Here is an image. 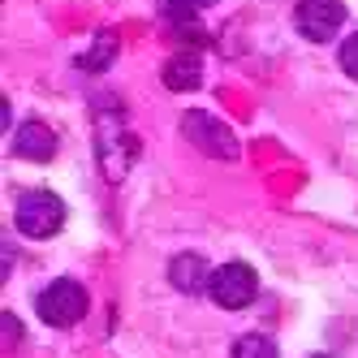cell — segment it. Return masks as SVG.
Returning <instances> with one entry per match:
<instances>
[{"label": "cell", "mask_w": 358, "mask_h": 358, "mask_svg": "<svg viewBox=\"0 0 358 358\" xmlns=\"http://www.w3.org/2000/svg\"><path fill=\"white\" fill-rule=\"evenodd\" d=\"M61 224H65V203L52 190H31V194L17 199V229L27 238L43 242V238L61 234Z\"/></svg>", "instance_id": "6da1fadb"}, {"label": "cell", "mask_w": 358, "mask_h": 358, "mask_svg": "<svg viewBox=\"0 0 358 358\" xmlns=\"http://www.w3.org/2000/svg\"><path fill=\"white\" fill-rule=\"evenodd\" d=\"M35 311L43 324H52V328H69V324H78L87 315V289L78 285V280H52L39 302H35Z\"/></svg>", "instance_id": "7a4b0ae2"}, {"label": "cell", "mask_w": 358, "mask_h": 358, "mask_svg": "<svg viewBox=\"0 0 358 358\" xmlns=\"http://www.w3.org/2000/svg\"><path fill=\"white\" fill-rule=\"evenodd\" d=\"M208 294H212L216 306H224V311H242V306H250L255 294H259V276H255L250 264H220L212 272Z\"/></svg>", "instance_id": "3957f363"}, {"label": "cell", "mask_w": 358, "mask_h": 358, "mask_svg": "<svg viewBox=\"0 0 358 358\" xmlns=\"http://www.w3.org/2000/svg\"><path fill=\"white\" fill-rule=\"evenodd\" d=\"M182 134H186L199 151L216 156V160H234L238 151H242V147H238V134L229 130L220 117H212V113H186V117H182Z\"/></svg>", "instance_id": "277c9868"}, {"label": "cell", "mask_w": 358, "mask_h": 358, "mask_svg": "<svg viewBox=\"0 0 358 358\" xmlns=\"http://www.w3.org/2000/svg\"><path fill=\"white\" fill-rule=\"evenodd\" d=\"M341 22H345V5H341V0H298V9H294L298 35L311 39V43H328L332 35L341 31Z\"/></svg>", "instance_id": "5b68a950"}, {"label": "cell", "mask_w": 358, "mask_h": 358, "mask_svg": "<svg viewBox=\"0 0 358 358\" xmlns=\"http://www.w3.org/2000/svg\"><path fill=\"white\" fill-rule=\"evenodd\" d=\"M13 151L22 160H52V151H57V134L48 130L43 121H27L17 130V138H13Z\"/></svg>", "instance_id": "8992f818"}, {"label": "cell", "mask_w": 358, "mask_h": 358, "mask_svg": "<svg viewBox=\"0 0 358 358\" xmlns=\"http://www.w3.org/2000/svg\"><path fill=\"white\" fill-rule=\"evenodd\" d=\"M169 280L182 294H199L203 285H212V276H208V264H203V255H177V259L169 264Z\"/></svg>", "instance_id": "52a82bcc"}, {"label": "cell", "mask_w": 358, "mask_h": 358, "mask_svg": "<svg viewBox=\"0 0 358 358\" xmlns=\"http://www.w3.org/2000/svg\"><path fill=\"white\" fill-rule=\"evenodd\" d=\"M199 78H203V57L190 52V48H186V52H177L173 61H164V83L173 91H194Z\"/></svg>", "instance_id": "ba28073f"}, {"label": "cell", "mask_w": 358, "mask_h": 358, "mask_svg": "<svg viewBox=\"0 0 358 358\" xmlns=\"http://www.w3.org/2000/svg\"><path fill=\"white\" fill-rule=\"evenodd\" d=\"M113 57H117V35L113 31H99V39L91 43V52L78 57V65L83 69H104V65H113Z\"/></svg>", "instance_id": "9c48e42d"}, {"label": "cell", "mask_w": 358, "mask_h": 358, "mask_svg": "<svg viewBox=\"0 0 358 358\" xmlns=\"http://www.w3.org/2000/svg\"><path fill=\"white\" fill-rule=\"evenodd\" d=\"M234 358H276V345L259 332H250V337H238L234 341Z\"/></svg>", "instance_id": "30bf717a"}, {"label": "cell", "mask_w": 358, "mask_h": 358, "mask_svg": "<svg viewBox=\"0 0 358 358\" xmlns=\"http://www.w3.org/2000/svg\"><path fill=\"white\" fill-rule=\"evenodd\" d=\"M341 69L350 73V78H358V35H350L341 43Z\"/></svg>", "instance_id": "8fae6325"}, {"label": "cell", "mask_w": 358, "mask_h": 358, "mask_svg": "<svg viewBox=\"0 0 358 358\" xmlns=\"http://www.w3.org/2000/svg\"><path fill=\"white\" fill-rule=\"evenodd\" d=\"M164 5L182 17V13H199V9H208V5H216V0H164Z\"/></svg>", "instance_id": "7c38bea8"}, {"label": "cell", "mask_w": 358, "mask_h": 358, "mask_svg": "<svg viewBox=\"0 0 358 358\" xmlns=\"http://www.w3.org/2000/svg\"><path fill=\"white\" fill-rule=\"evenodd\" d=\"M13 341H17V320L5 315V345H13Z\"/></svg>", "instance_id": "4fadbf2b"}, {"label": "cell", "mask_w": 358, "mask_h": 358, "mask_svg": "<svg viewBox=\"0 0 358 358\" xmlns=\"http://www.w3.org/2000/svg\"><path fill=\"white\" fill-rule=\"evenodd\" d=\"M315 358H332V354H315Z\"/></svg>", "instance_id": "5bb4252c"}]
</instances>
